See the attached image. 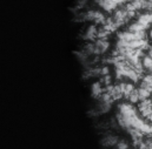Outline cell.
I'll return each instance as SVG.
<instances>
[{
    "label": "cell",
    "instance_id": "cell-1",
    "mask_svg": "<svg viewBox=\"0 0 152 149\" xmlns=\"http://www.w3.org/2000/svg\"><path fill=\"white\" fill-rule=\"evenodd\" d=\"M152 25V12H146L139 15L126 30H124L117 43L119 61L125 59V62L117 68L119 76H125L131 80H138L140 73L139 56L146 45V32Z\"/></svg>",
    "mask_w": 152,
    "mask_h": 149
},
{
    "label": "cell",
    "instance_id": "cell-2",
    "mask_svg": "<svg viewBox=\"0 0 152 149\" xmlns=\"http://www.w3.org/2000/svg\"><path fill=\"white\" fill-rule=\"evenodd\" d=\"M124 1L125 0H94V4L104 12H112Z\"/></svg>",
    "mask_w": 152,
    "mask_h": 149
}]
</instances>
